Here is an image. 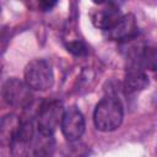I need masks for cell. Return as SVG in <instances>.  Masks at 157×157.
<instances>
[{"mask_svg":"<svg viewBox=\"0 0 157 157\" xmlns=\"http://www.w3.org/2000/svg\"><path fill=\"white\" fill-rule=\"evenodd\" d=\"M124 112L121 102L117 97H104L94 108L93 121L98 130L108 132L117 130L123 121Z\"/></svg>","mask_w":157,"mask_h":157,"instance_id":"cell-1","label":"cell"},{"mask_svg":"<svg viewBox=\"0 0 157 157\" xmlns=\"http://www.w3.org/2000/svg\"><path fill=\"white\" fill-rule=\"evenodd\" d=\"M25 82L31 90H49L54 83V74L50 64L43 59L29 61L25 67Z\"/></svg>","mask_w":157,"mask_h":157,"instance_id":"cell-2","label":"cell"},{"mask_svg":"<svg viewBox=\"0 0 157 157\" xmlns=\"http://www.w3.org/2000/svg\"><path fill=\"white\" fill-rule=\"evenodd\" d=\"M1 94L7 104L16 108H27L33 99V94L28 85L16 77L9 78L2 85Z\"/></svg>","mask_w":157,"mask_h":157,"instance_id":"cell-3","label":"cell"},{"mask_svg":"<svg viewBox=\"0 0 157 157\" xmlns=\"http://www.w3.org/2000/svg\"><path fill=\"white\" fill-rule=\"evenodd\" d=\"M64 107L59 101L45 103L38 113V130L44 135H53L61 123Z\"/></svg>","mask_w":157,"mask_h":157,"instance_id":"cell-4","label":"cell"},{"mask_svg":"<svg viewBox=\"0 0 157 157\" xmlns=\"http://www.w3.org/2000/svg\"><path fill=\"white\" fill-rule=\"evenodd\" d=\"M60 126L66 140L76 141L85 132V118L76 107H71L64 110Z\"/></svg>","mask_w":157,"mask_h":157,"instance_id":"cell-5","label":"cell"},{"mask_svg":"<svg viewBox=\"0 0 157 157\" xmlns=\"http://www.w3.org/2000/svg\"><path fill=\"white\" fill-rule=\"evenodd\" d=\"M107 37L113 40H129L134 39L139 32V27L134 15H121V17L107 31H104Z\"/></svg>","mask_w":157,"mask_h":157,"instance_id":"cell-6","label":"cell"},{"mask_svg":"<svg viewBox=\"0 0 157 157\" xmlns=\"http://www.w3.org/2000/svg\"><path fill=\"white\" fill-rule=\"evenodd\" d=\"M147 86H148V77L145 72V69L136 63L129 61L124 78L125 91L128 93H135L145 90Z\"/></svg>","mask_w":157,"mask_h":157,"instance_id":"cell-7","label":"cell"},{"mask_svg":"<svg viewBox=\"0 0 157 157\" xmlns=\"http://www.w3.org/2000/svg\"><path fill=\"white\" fill-rule=\"evenodd\" d=\"M34 139V126L32 120H21L20 129L17 131V135L10 146L13 155L21 156V155H28L31 144Z\"/></svg>","mask_w":157,"mask_h":157,"instance_id":"cell-8","label":"cell"},{"mask_svg":"<svg viewBox=\"0 0 157 157\" xmlns=\"http://www.w3.org/2000/svg\"><path fill=\"white\" fill-rule=\"evenodd\" d=\"M21 119L16 114H6L0 119V146L10 147L17 135Z\"/></svg>","mask_w":157,"mask_h":157,"instance_id":"cell-9","label":"cell"},{"mask_svg":"<svg viewBox=\"0 0 157 157\" xmlns=\"http://www.w3.org/2000/svg\"><path fill=\"white\" fill-rule=\"evenodd\" d=\"M121 17V13L119 11V7H115L113 5H108L101 10H98L97 12H94V15L92 16V22L96 27L107 31L109 29L119 18Z\"/></svg>","mask_w":157,"mask_h":157,"instance_id":"cell-10","label":"cell"},{"mask_svg":"<svg viewBox=\"0 0 157 157\" xmlns=\"http://www.w3.org/2000/svg\"><path fill=\"white\" fill-rule=\"evenodd\" d=\"M54 147V140H53V135H44L40 134L38 135V137L34 136L31 147H29V152L28 155H33V156H48L52 153V150Z\"/></svg>","mask_w":157,"mask_h":157,"instance_id":"cell-11","label":"cell"},{"mask_svg":"<svg viewBox=\"0 0 157 157\" xmlns=\"http://www.w3.org/2000/svg\"><path fill=\"white\" fill-rule=\"evenodd\" d=\"M66 49L67 52H70L72 55L75 56H85L87 55L88 53V48L87 45L81 42V40H72V42H69L66 44Z\"/></svg>","mask_w":157,"mask_h":157,"instance_id":"cell-12","label":"cell"},{"mask_svg":"<svg viewBox=\"0 0 157 157\" xmlns=\"http://www.w3.org/2000/svg\"><path fill=\"white\" fill-rule=\"evenodd\" d=\"M56 2H58V0H39L38 6L42 11H49L55 6Z\"/></svg>","mask_w":157,"mask_h":157,"instance_id":"cell-13","label":"cell"},{"mask_svg":"<svg viewBox=\"0 0 157 157\" xmlns=\"http://www.w3.org/2000/svg\"><path fill=\"white\" fill-rule=\"evenodd\" d=\"M124 1L125 0H109V4L113 5V6H115V7H119Z\"/></svg>","mask_w":157,"mask_h":157,"instance_id":"cell-14","label":"cell"},{"mask_svg":"<svg viewBox=\"0 0 157 157\" xmlns=\"http://www.w3.org/2000/svg\"><path fill=\"white\" fill-rule=\"evenodd\" d=\"M94 4H97V5H101V4H103L105 0H92Z\"/></svg>","mask_w":157,"mask_h":157,"instance_id":"cell-15","label":"cell"}]
</instances>
